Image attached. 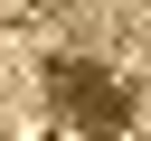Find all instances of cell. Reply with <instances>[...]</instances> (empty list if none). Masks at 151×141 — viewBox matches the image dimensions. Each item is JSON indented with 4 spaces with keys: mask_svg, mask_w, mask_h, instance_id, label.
Instances as JSON below:
<instances>
[{
    "mask_svg": "<svg viewBox=\"0 0 151 141\" xmlns=\"http://www.w3.org/2000/svg\"><path fill=\"white\" fill-rule=\"evenodd\" d=\"M132 132H151V75L132 85Z\"/></svg>",
    "mask_w": 151,
    "mask_h": 141,
    "instance_id": "cell-3",
    "label": "cell"
},
{
    "mask_svg": "<svg viewBox=\"0 0 151 141\" xmlns=\"http://www.w3.org/2000/svg\"><path fill=\"white\" fill-rule=\"evenodd\" d=\"M38 9L57 19V38L76 56H113V38H123V0H38Z\"/></svg>",
    "mask_w": 151,
    "mask_h": 141,
    "instance_id": "cell-2",
    "label": "cell"
},
{
    "mask_svg": "<svg viewBox=\"0 0 151 141\" xmlns=\"http://www.w3.org/2000/svg\"><path fill=\"white\" fill-rule=\"evenodd\" d=\"M47 113L76 122L85 141H113V132H132V85H123L104 56H76V47H66V56L47 66Z\"/></svg>",
    "mask_w": 151,
    "mask_h": 141,
    "instance_id": "cell-1",
    "label": "cell"
}]
</instances>
